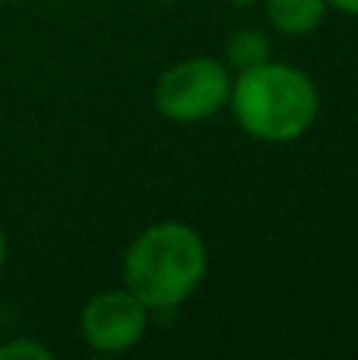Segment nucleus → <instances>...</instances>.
<instances>
[{
	"label": "nucleus",
	"instance_id": "f257e3e1",
	"mask_svg": "<svg viewBox=\"0 0 358 360\" xmlns=\"http://www.w3.org/2000/svg\"><path fill=\"white\" fill-rule=\"evenodd\" d=\"M209 275L206 237L187 221L165 218L140 231L121 259V285L152 313L187 304Z\"/></svg>",
	"mask_w": 358,
	"mask_h": 360
},
{
	"label": "nucleus",
	"instance_id": "f03ea898",
	"mask_svg": "<svg viewBox=\"0 0 358 360\" xmlns=\"http://www.w3.org/2000/svg\"><path fill=\"white\" fill-rule=\"evenodd\" d=\"M228 111L245 136L285 146L314 127L321 114V92L308 70L273 57L260 67L235 73Z\"/></svg>",
	"mask_w": 358,
	"mask_h": 360
},
{
	"label": "nucleus",
	"instance_id": "7ed1b4c3",
	"mask_svg": "<svg viewBox=\"0 0 358 360\" xmlns=\"http://www.w3.org/2000/svg\"><path fill=\"white\" fill-rule=\"evenodd\" d=\"M235 73L222 57L194 54L162 70L152 89V105L159 117L171 124H203L228 111Z\"/></svg>",
	"mask_w": 358,
	"mask_h": 360
},
{
	"label": "nucleus",
	"instance_id": "20e7f679",
	"mask_svg": "<svg viewBox=\"0 0 358 360\" xmlns=\"http://www.w3.org/2000/svg\"><path fill=\"white\" fill-rule=\"evenodd\" d=\"M152 310L124 285L95 291L80 310V338L95 354H127L149 332Z\"/></svg>",
	"mask_w": 358,
	"mask_h": 360
},
{
	"label": "nucleus",
	"instance_id": "39448f33",
	"mask_svg": "<svg viewBox=\"0 0 358 360\" xmlns=\"http://www.w3.org/2000/svg\"><path fill=\"white\" fill-rule=\"evenodd\" d=\"M264 16L273 32L283 38H304L321 29L327 19L330 4L327 0H260Z\"/></svg>",
	"mask_w": 358,
	"mask_h": 360
},
{
	"label": "nucleus",
	"instance_id": "423d86ee",
	"mask_svg": "<svg viewBox=\"0 0 358 360\" xmlns=\"http://www.w3.org/2000/svg\"><path fill=\"white\" fill-rule=\"evenodd\" d=\"M222 60L228 63L232 73H245L251 67L273 60V38L270 32L257 29V25H241L222 44Z\"/></svg>",
	"mask_w": 358,
	"mask_h": 360
},
{
	"label": "nucleus",
	"instance_id": "0eeeda50",
	"mask_svg": "<svg viewBox=\"0 0 358 360\" xmlns=\"http://www.w3.org/2000/svg\"><path fill=\"white\" fill-rule=\"evenodd\" d=\"M54 351L32 335H13L0 345V360H51Z\"/></svg>",
	"mask_w": 358,
	"mask_h": 360
},
{
	"label": "nucleus",
	"instance_id": "6e6552de",
	"mask_svg": "<svg viewBox=\"0 0 358 360\" xmlns=\"http://www.w3.org/2000/svg\"><path fill=\"white\" fill-rule=\"evenodd\" d=\"M330 10L346 13V16H358V0H327Z\"/></svg>",
	"mask_w": 358,
	"mask_h": 360
},
{
	"label": "nucleus",
	"instance_id": "1a4fd4ad",
	"mask_svg": "<svg viewBox=\"0 0 358 360\" xmlns=\"http://www.w3.org/2000/svg\"><path fill=\"white\" fill-rule=\"evenodd\" d=\"M6 253H10V240H6V231H4V224H0V272H4V266H6Z\"/></svg>",
	"mask_w": 358,
	"mask_h": 360
},
{
	"label": "nucleus",
	"instance_id": "9d476101",
	"mask_svg": "<svg viewBox=\"0 0 358 360\" xmlns=\"http://www.w3.org/2000/svg\"><path fill=\"white\" fill-rule=\"evenodd\" d=\"M228 6H254V4H260V0H226Z\"/></svg>",
	"mask_w": 358,
	"mask_h": 360
},
{
	"label": "nucleus",
	"instance_id": "9b49d317",
	"mask_svg": "<svg viewBox=\"0 0 358 360\" xmlns=\"http://www.w3.org/2000/svg\"><path fill=\"white\" fill-rule=\"evenodd\" d=\"M0 10H4V0H0Z\"/></svg>",
	"mask_w": 358,
	"mask_h": 360
}]
</instances>
